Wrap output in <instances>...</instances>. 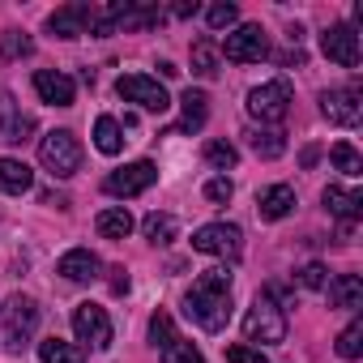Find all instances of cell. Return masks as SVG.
Wrapping results in <instances>:
<instances>
[{
    "instance_id": "6da1fadb",
    "label": "cell",
    "mask_w": 363,
    "mask_h": 363,
    "mask_svg": "<svg viewBox=\"0 0 363 363\" xmlns=\"http://www.w3.org/2000/svg\"><path fill=\"white\" fill-rule=\"evenodd\" d=\"M184 308H189V316H193L206 333H223L227 320H231V274H227V269H206V274L193 282Z\"/></svg>"
},
{
    "instance_id": "7a4b0ae2",
    "label": "cell",
    "mask_w": 363,
    "mask_h": 363,
    "mask_svg": "<svg viewBox=\"0 0 363 363\" xmlns=\"http://www.w3.org/2000/svg\"><path fill=\"white\" fill-rule=\"evenodd\" d=\"M244 337L248 342H261V346H278L286 342V312L274 303V295H257L252 308L244 312Z\"/></svg>"
},
{
    "instance_id": "3957f363",
    "label": "cell",
    "mask_w": 363,
    "mask_h": 363,
    "mask_svg": "<svg viewBox=\"0 0 363 363\" xmlns=\"http://www.w3.org/2000/svg\"><path fill=\"white\" fill-rule=\"evenodd\" d=\"M39 162H43L56 179L77 175V167H82V145H77V137H73L69 128H52V133L39 141Z\"/></svg>"
},
{
    "instance_id": "277c9868",
    "label": "cell",
    "mask_w": 363,
    "mask_h": 363,
    "mask_svg": "<svg viewBox=\"0 0 363 363\" xmlns=\"http://www.w3.org/2000/svg\"><path fill=\"white\" fill-rule=\"evenodd\" d=\"M150 342H154V350H158L162 363H206L193 342H184V337L175 333V320L167 312H154L150 316Z\"/></svg>"
},
{
    "instance_id": "5b68a950",
    "label": "cell",
    "mask_w": 363,
    "mask_h": 363,
    "mask_svg": "<svg viewBox=\"0 0 363 363\" xmlns=\"http://www.w3.org/2000/svg\"><path fill=\"white\" fill-rule=\"evenodd\" d=\"M35 329H39V303H35L30 295H13V299L5 303V346H9L13 354L26 350L30 337H35Z\"/></svg>"
},
{
    "instance_id": "8992f818",
    "label": "cell",
    "mask_w": 363,
    "mask_h": 363,
    "mask_svg": "<svg viewBox=\"0 0 363 363\" xmlns=\"http://www.w3.org/2000/svg\"><path fill=\"white\" fill-rule=\"evenodd\" d=\"M223 56L235 60V65H261V60L269 56V35H265V26H257V22L235 26V30L223 39Z\"/></svg>"
},
{
    "instance_id": "52a82bcc",
    "label": "cell",
    "mask_w": 363,
    "mask_h": 363,
    "mask_svg": "<svg viewBox=\"0 0 363 363\" xmlns=\"http://www.w3.org/2000/svg\"><path fill=\"white\" fill-rule=\"evenodd\" d=\"M286 111H291V82H265V86H257V90H248V116L252 120H261V124H278V120H286Z\"/></svg>"
},
{
    "instance_id": "ba28073f",
    "label": "cell",
    "mask_w": 363,
    "mask_h": 363,
    "mask_svg": "<svg viewBox=\"0 0 363 363\" xmlns=\"http://www.w3.org/2000/svg\"><path fill=\"white\" fill-rule=\"evenodd\" d=\"M73 333H77V342H86V346H94V350H107V346L116 342L111 316H107V308H99V303H77V308H73Z\"/></svg>"
},
{
    "instance_id": "9c48e42d",
    "label": "cell",
    "mask_w": 363,
    "mask_h": 363,
    "mask_svg": "<svg viewBox=\"0 0 363 363\" xmlns=\"http://www.w3.org/2000/svg\"><path fill=\"white\" fill-rule=\"evenodd\" d=\"M193 248L206 252V257H223V261H235L240 248H244V231L235 223H206L197 235H193Z\"/></svg>"
},
{
    "instance_id": "30bf717a",
    "label": "cell",
    "mask_w": 363,
    "mask_h": 363,
    "mask_svg": "<svg viewBox=\"0 0 363 363\" xmlns=\"http://www.w3.org/2000/svg\"><path fill=\"white\" fill-rule=\"evenodd\" d=\"M116 90H120V99H124V103H137V107L158 111V116L171 107V94H167L154 77H145V73H128V77H120V82H116Z\"/></svg>"
},
{
    "instance_id": "8fae6325",
    "label": "cell",
    "mask_w": 363,
    "mask_h": 363,
    "mask_svg": "<svg viewBox=\"0 0 363 363\" xmlns=\"http://www.w3.org/2000/svg\"><path fill=\"white\" fill-rule=\"evenodd\" d=\"M158 179V167L154 162H128V167H120V171H111L107 179H103V189L111 193V197H141L150 184Z\"/></svg>"
},
{
    "instance_id": "7c38bea8",
    "label": "cell",
    "mask_w": 363,
    "mask_h": 363,
    "mask_svg": "<svg viewBox=\"0 0 363 363\" xmlns=\"http://www.w3.org/2000/svg\"><path fill=\"white\" fill-rule=\"evenodd\" d=\"M320 52H325L333 65H342V69H354V65L363 60L359 35H354V26H346V22H337V26H329V30L320 35Z\"/></svg>"
},
{
    "instance_id": "4fadbf2b",
    "label": "cell",
    "mask_w": 363,
    "mask_h": 363,
    "mask_svg": "<svg viewBox=\"0 0 363 363\" xmlns=\"http://www.w3.org/2000/svg\"><path fill=\"white\" fill-rule=\"evenodd\" d=\"M320 111H325L329 124H342V128L359 124V116H363L359 90H354V86H346V90H325V94H320Z\"/></svg>"
},
{
    "instance_id": "5bb4252c",
    "label": "cell",
    "mask_w": 363,
    "mask_h": 363,
    "mask_svg": "<svg viewBox=\"0 0 363 363\" xmlns=\"http://www.w3.org/2000/svg\"><path fill=\"white\" fill-rule=\"evenodd\" d=\"M35 94H39L43 103H52V107H73L77 86H73V77H69V73L39 69V73H35Z\"/></svg>"
},
{
    "instance_id": "9a60e30c",
    "label": "cell",
    "mask_w": 363,
    "mask_h": 363,
    "mask_svg": "<svg viewBox=\"0 0 363 363\" xmlns=\"http://www.w3.org/2000/svg\"><path fill=\"white\" fill-rule=\"evenodd\" d=\"M48 30L56 39H82V35H90V5H86V0H77V5L56 9L48 18Z\"/></svg>"
},
{
    "instance_id": "2e32d148",
    "label": "cell",
    "mask_w": 363,
    "mask_h": 363,
    "mask_svg": "<svg viewBox=\"0 0 363 363\" xmlns=\"http://www.w3.org/2000/svg\"><path fill=\"white\" fill-rule=\"evenodd\" d=\"M35 128V120L30 116H22V107L13 103V94L9 90H0V141H26V133Z\"/></svg>"
},
{
    "instance_id": "e0dca14e",
    "label": "cell",
    "mask_w": 363,
    "mask_h": 363,
    "mask_svg": "<svg viewBox=\"0 0 363 363\" xmlns=\"http://www.w3.org/2000/svg\"><path fill=\"white\" fill-rule=\"evenodd\" d=\"M320 201H325V210H329V214H337L346 227H350V223L363 214V193H359V189H342V184H329V189L320 193Z\"/></svg>"
},
{
    "instance_id": "ac0fdd59",
    "label": "cell",
    "mask_w": 363,
    "mask_h": 363,
    "mask_svg": "<svg viewBox=\"0 0 363 363\" xmlns=\"http://www.w3.org/2000/svg\"><path fill=\"white\" fill-rule=\"evenodd\" d=\"M99 269H103V261H99L90 248H73V252H65V257L56 261V274H65L69 282H94Z\"/></svg>"
},
{
    "instance_id": "d6986e66",
    "label": "cell",
    "mask_w": 363,
    "mask_h": 363,
    "mask_svg": "<svg viewBox=\"0 0 363 363\" xmlns=\"http://www.w3.org/2000/svg\"><path fill=\"white\" fill-rule=\"evenodd\" d=\"M35 189V171L22 162V158H0V193L9 197H22Z\"/></svg>"
},
{
    "instance_id": "ffe728a7",
    "label": "cell",
    "mask_w": 363,
    "mask_h": 363,
    "mask_svg": "<svg viewBox=\"0 0 363 363\" xmlns=\"http://www.w3.org/2000/svg\"><path fill=\"white\" fill-rule=\"evenodd\" d=\"M257 210H261V218H269V223L286 218V214L295 210V189H291V184H269V189L257 197Z\"/></svg>"
},
{
    "instance_id": "44dd1931",
    "label": "cell",
    "mask_w": 363,
    "mask_h": 363,
    "mask_svg": "<svg viewBox=\"0 0 363 363\" xmlns=\"http://www.w3.org/2000/svg\"><path fill=\"white\" fill-rule=\"evenodd\" d=\"M329 303L333 308H346V312L363 308V278L359 274H337L329 282Z\"/></svg>"
},
{
    "instance_id": "7402d4cb",
    "label": "cell",
    "mask_w": 363,
    "mask_h": 363,
    "mask_svg": "<svg viewBox=\"0 0 363 363\" xmlns=\"http://www.w3.org/2000/svg\"><path fill=\"white\" fill-rule=\"evenodd\" d=\"M179 107H184V120H179V133H197L201 124H206V116H210V99H206V90H184L179 94Z\"/></svg>"
},
{
    "instance_id": "603a6c76",
    "label": "cell",
    "mask_w": 363,
    "mask_h": 363,
    "mask_svg": "<svg viewBox=\"0 0 363 363\" xmlns=\"http://www.w3.org/2000/svg\"><path fill=\"white\" fill-rule=\"evenodd\" d=\"M94 231H99L103 240H128V235H133V214H128L124 206H111V210H103V214L94 218Z\"/></svg>"
},
{
    "instance_id": "cb8c5ba5",
    "label": "cell",
    "mask_w": 363,
    "mask_h": 363,
    "mask_svg": "<svg viewBox=\"0 0 363 363\" xmlns=\"http://www.w3.org/2000/svg\"><path fill=\"white\" fill-rule=\"evenodd\" d=\"M94 145H99V154H120L124 150V128H120L116 116H99L94 120Z\"/></svg>"
},
{
    "instance_id": "d4e9b609",
    "label": "cell",
    "mask_w": 363,
    "mask_h": 363,
    "mask_svg": "<svg viewBox=\"0 0 363 363\" xmlns=\"http://www.w3.org/2000/svg\"><path fill=\"white\" fill-rule=\"evenodd\" d=\"M218 65H223L218 43H214V39H197V43H193V73H197V77H214Z\"/></svg>"
},
{
    "instance_id": "484cf974",
    "label": "cell",
    "mask_w": 363,
    "mask_h": 363,
    "mask_svg": "<svg viewBox=\"0 0 363 363\" xmlns=\"http://www.w3.org/2000/svg\"><path fill=\"white\" fill-rule=\"evenodd\" d=\"M39 359H43V363H86L82 346H73V342H65V337L39 342Z\"/></svg>"
},
{
    "instance_id": "4316f807",
    "label": "cell",
    "mask_w": 363,
    "mask_h": 363,
    "mask_svg": "<svg viewBox=\"0 0 363 363\" xmlns=\"http://www.w3.org/2000/svg\"><path fill=\"white\" fill-rule=\"evenodd\" d=\"M248 145H252L261 158H278V154L286 150V133H278V128H252V133H248Z\"/></svg>"
},
{
    "instance_id": "83f0119b",
    "label": "cell",
    "mask_w": 363,
    "mask_h": 363,
    "mask_svg": "<svg viewBox=\"0 0 363 363\" xmlns=\"http://www.w3.org/2000/svg\"><path fill=\"white\" fill-rule=\"evenodd\" d=\"M141 231H145V240H150V244H171V240H175V231H179V223H175L171 214H150V218L141 223Z\"/></svg>"
},
{
    "instance_id": "f1b7e54d",
    "label": "cell",
    "mask_w": 363,
    "mask_h": 363,
    "mask_svg": "<svg viewBox=\"0 0 363 363\" xmlns=\"http://www.w3.org/2000/svg\"><path fill=\"white\" fill-rule=\"evenodd\" d=\"M333 167H337L342 175H350V179L363 175V158H359V150H354L350 141H337V145H333Z\"/></svg>"
},
{
    "instance_id": "f546056e",
    "label": "cell",
    "mask_w": 363,
    "mask_h": 363,
    "mask_svg": "<svg viewBox=\"0 0 363 363\" xmlns=\"http://www.w3.org/2000/svg\"><path fill=\"white\" fill-rule=\"evenodd\" d=\"M337 354H342V359H359V354H363V320H350V325L337 333Z\"/></svg>"
},
{
    "instance_id": "4dcf8cb0",
    "label": "cell",
    "mask_w": 363,
    "mask_h": 363,
    "mask_svg": "<svg viewBox=\"0 0 363 363\" xmlns=\"http://www.w3.org/2000/svg\"><path fill=\"white\" fill-rule=\"evenodd\" d=\"M206 162L218 167V171H231V167L240 162V150H235L231 141H210V145H206Z\"/></svg>"
},
{
    "instance_id": "1f68e13d",
    "label": "cell",
    "mask_w": 363,
    "mask_h": 363,
    "mask_svg": "<svg viewBox=\"0 0 363 363\" xmlns=\"http://www.w3.org/2000/svg\"><path fill=\"white\" fill-rule=\"evenodd\" d=\"M30 35H22V30H5L0 35V60H18V56H30Z\"/></svg>"
},
{
    "instance_id": "d6a6232c",
    "label": "cell",
    "mask_w": 363,
    "mask_h": 363,
    "mask_svg": "<svg viewBox=\"0 0 363 363\" xmlns=\"http://www.w3.org/2000/svg\"><path fill=\"white\" fill-rule=\"evenodd\" d=\"M206 22H210V30H231L240 22V9L231 5V0H218V5L206 9Z\"/></svg>"
},
{
    "instance_id": "836d02e7",
    "label": "cell",
    "mask_w": 363,
    "mask_h": 363,
    "mask_svg": "<svg viewBox=\"0 0 363 363\" xmlns=\"http://www.w3.org/2000/svg\"><path fill=\"white\" fill-rule=\"evenodd\" d=\"M299 286H308V291H325V286H329V269H325L320 261L303 265V269H299Z\"/></svg>"
},
{
    "instance_id": "e575fe53",
    "label": "cell",
    "mask_w": 363,
    "mask_h": 363,
    "mask_svg": "<svg viewBox=\"0 0 363 363\" xmlns=\"http://www.w3.org/2000/svg\"><path fill=\"white\" fill-rule=\"evenodd\" d=\"M231 193H235V184H231L227 175H214L210 184H206V197H210V201H218V206H223V201H231Z\"/></svg>"
},
{
    "instance_id": "d590c367",
    "label": "cell",
    "mask_w": 363,
    "mask_h": 363,
    "mask_svg": "<svg viewBox=\"0 0 363 363\" xmlns=\"http://www.w3.org/2000/svg\"><path fill=\"white\" fill-rule=\"evenodd\" d=\"M227 363H269L261 350H252V346H231L227 350Z\"/></svg>"
},
{
    "instance_id": "8d00e7d4",
    "label": "cell",
    "mask_w": 363,
    "mask_h": 363,
    "mask_svg": "<svg viewBox=\"0 0 363 363\" xmlns=\"http://www.w3.org/2000/svg\"><path fill=\"white\" fill-rule=\"evenodd\" d=\"M171 13H175V18H193V13H197V0H193V5H189V0H184V5H175Z\"/></svg>"
},
{
    "instance_id": "74e56055",
    "label": "cell",
    "mask_w": 363,
    "mask_h": 363,
    "mask_svg": "<svg viewBox=\"0 0 363 363\" xmlns=\"http://www.w3.org/2000/svg\"><path fill=\"white\" fill-rule=\"evenodd\" d=\"M282 65H303V52H299V48H295V52H286V56H282Z\"/></svg>"
},
{
    "instance_id": "f35d334b",
    "label": "cell",
    "mask_w": 363,
    "mask_h": 363,
    "mask_svg": "<svg viewBox=\"0 0 363 363\" xmlns=\"http://www.w3.org/2000/svg\"><path fill=\"white\" fill-rule=\"evenodd\" d=\"M299 162H303V167H312V162H316V145H308V150L299 154Z\"/></svg>"
}]
</instances>
